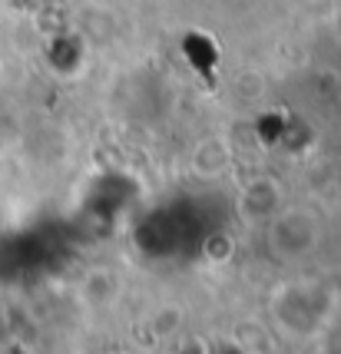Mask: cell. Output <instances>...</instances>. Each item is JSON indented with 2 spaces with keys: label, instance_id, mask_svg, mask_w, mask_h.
Returning <instances> with one entry per match:
<instances>
[{
  "label": "cell",
  "instance_id": "obj_1",
  "mask_svg": "<svg viewBox=\"0 0 341 354\" xmlns=\"http://www.w3.org/2000/svg\"><path fill=\"white\" fill-rule=\"evenodd\" d=\"M318 245V218L305 209H285L268 222V248L282 262H298Z\"/></svg>",
  "mask_w": 341,
  "mask_h": 354
},
{
  "label": "cell",
  "instance_id": "obj_2",
  "mask_svg": "<svg viewBox=\"0 0 341 354\" xmlns=\"http://www.w3.org/2000/svg\"><path fill=\"white\" fill-rule=\"evenodd\" d=\"M116 295H120V281H116V275H113V272H107V268H96V272H90V275H86V281H83V298H86L93 308H107Z\"/></svg>",
  "mask_w": 341,
  "mask_h": 354
}]
</instances>
